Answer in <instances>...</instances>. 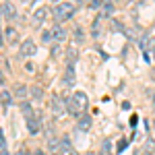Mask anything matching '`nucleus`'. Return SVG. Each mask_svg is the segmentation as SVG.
I'll list each match as a JSON object with an SVG mask.
<instances>
[{"instance_id": "obj_1", "label": "nucleus", "mask_w": 155, "mask_h": 155, "mask_svg": "<svg viewBox=\"0 0 155 155\" xmlns=\"http://www.w3.org/2000/svg\"><path fill=\"white\" fill-rule=\"evenodd\" d=\"M87 103H89V101H87V95L83 91H77V93L71 95L68 101H66V108H68L71 114H75L79 118V116H83V112L87 110Z\"/></svg>"}, {"instance_id": "obj_2", "label": "nucleus", "mask_w": 155, "mask_h": 155, "mask_svg": "<svg viewBox=\"0 0 155 155\" xmlns=\"http://www.w3.org/2000/svg\"><path fill=\"white\" fill-rule=\"evenodd\" d=\"M75 10H77V6H75L73 2H66V0H62V2H58V4L54 6L52 15H54V19L58 21V23H64V21H68V19L75 15Z\"/></svg>"}, {"instance_id": "obj_3", "label": "nucleus", "mask_w": 155, "mask_h": 155, "mask_svg": "<svg viewBox=\"0 0 155 155\" xmlns=\"http://www.w3.org/2000/svg\"><path fill=\"white\" fill-rule=\"evenodd\" d=\"M141 50H143V54H145V60L149 58V52H153L155 50V41H153V37L149 35V33H145L143 37H141Z\"/></svg>"}, {"instance_id": "obj_4", "label": "nucleus", "mask_w": 155, "mask_h": 155, "mask_svg": "<svg viewBox=\"0 0 155 155\" xmlns=\"http://www.w3.org/2000/svg\"><path fill=\"white\" fill-rule=\"evenodd\" d=\"M62 79H64V85H68V87L75 85V81H77V75H75V62H71V60L66 62V71H64V77H62Z\"/></svg>"}, {"instance_id": "obj_5", "label": "nucleus", "mask_w": 155, "mask_h": 155, "mask_svg": "<svg viewBox=\"0 0 155 155\" xmlns=\"http://www.w3.org/2000/svg\"><path fill=\"white\" fill-rule=\"evenodd\" d=\"M64 108H66V99L62 95H54L52 97V112H54V116L64 114Z\"/></svg>"}, {"instance_id": "obj_6", "label": "nucleus", "mask_w": 155, "mask_h": 155, "mask_svg": "<svg viewBox=\"0 0 155 155\" xmlns=\"http://www.w3.org/2000/svg\"><path fill=\"white\" fill-rule=\"evenodd\" d=\"M35 50H37V48H35V43H33L31 39H25L23 43H21V56H25V58H27V56H33Z\"/></svg>"}, {"instance_id": "obj_7", "label": "nucleus", "mask_w": 155, "mask_h": 155, "mask_svg": "<svg viewBox=\"0 0 155 155\" xmlns=\"http://www.w3.org/2000/svg\"><path fill=\"white\" fill-rule=\"evenodd\" d=\"M39 128H41V120H39L37 116L27 118V130H29V135H37Z\"/></svg>"}, {"instance_id": "obj_8", "label": "nucleus", "mask_w": 155, "mask_h": 155, "mask_svg": "<svg viewBox=\"0 0 155 155\" xmlns=\"http://www.w3.org/2000/svg\"><path fill=\"white\" fill-rule=\"evenodd\" d=\"M50 10L46 8V6H41V8H37L35 13H33V17H31V23L33 25H41V21L46 19V15H48Z\"/></svg>"}, {"instance_id": "obj_9", "label": "nucleus", "mask_w": 155, "mask_h": 155, "mask_svg": "<svg viewBox=\"0 0 155 155\" xmlns=\"http://www.w3.org/2000/svg\"><path fill=\"white\" fill-rule=\"evenodd\" d=\"M52 37H54L56 41H64V39H66V29H64L62 25H54V27H52Z\"/></svg>"}, {"instance_id": "obj_10", "label": "nucleus", "mask_w": 155, "mask_h": 155, "mask_svg": "<svg viewBox=\"0 0 155 155\" xmlns=\"http://www.w3.org/2000/svg\"><path fill=\"white\" fill-rule=\"evenodd\" d=\"M77 128H79V130H83V132H87V130L91 128V118H89V116H85V114H83V116H79Z\"/></svg>"}, {"instance_id": "obj_11", "label": "nucleus", "mask_w": 155, "mask_h": 155, "mask_svg": "<svg viewBox=\"0 0 155 155\" xmlns=\"http://www.w3.org/2000/svg\"><path fill=\"white\" fill-rule=\"evenodd\" d=\"M101 13L103 15H112L114 13V4H112V0H103V2H101Z\"/></svg>"}, {"instance_id": "obj_12", "label": "nucleus", "mask_w": 155, "mask_h": 155, "mask_svg": "<svg viewBox=\"0 0 155 155\" xmlns=\"http://www.w3.org/2000/svg\"><path fill=\"white\" fill-rule=\"evenodd\" d=\"M0 13H4V17H15V6L10 4V2H6V4H2V8H0Z\"/></svg>"}, {"instance_id": "obj_13", "label": "nucleus", "mask_w": 155, "mask_h": 155, "mask_svg": "<svg viewBox=\"0 0 155 155\" xmlns=\"http://www.w3.org/2000/svg\"><path fill=\"white\" fill-rule=\"evenodd\" d=\"M15 95L17 97H25V95H29V89L25 85H15Z\"/></svg>"}, {"instance_id": "obj_14", "label": "nucleus", "mask_w": 155, "mask_h": 155, "mask_svg": "<svg viewBox=\"0 0 155 155\" xmlns=\"http://www.w3.org/2000/svg\"><path fill=\"white\" fill-rule=\"evenodd\" d=\"M29 93H31V97L33 99H41V95H43V91H41V87H31V89H29Z\"/></svg>"}, {"instance_id": "obj_15", "label": "nucleus", "mask_w": 155, "mask_h": 155, "mask_svg": "<svg viewBox=\"0 0 155 155\" xmlns=\"http://www.w3.org/2000/svg\"><path fill=\"white\" fill-rule=\"evenodd\" d=\"M21 112H23L27 118H31V116H33V110H31V105H29L27 101H23V103H21Z\"/></svg>"}, {"instance_id": "obj_16", "label": "nucleus", "mask_w": 155, "mask_h": 155, "mask_svg": "<svg viewBox=\"0 0 155 155\" xmlns=\"http://www.w3.org/2000/svg\"><path fill=\"white\" fill-rule=\"evenodd\" d=\"M17 37H19L17 31H15L13 27H6V39H8V41H17Z\"/></svg>"}, {"instance_id": "obj_17", "label": "nucleus", "mask_w": 155, "mask_h": 155, "mask_svg": "<svg viewBox=\"0 0 155 155\" xmlns=\"http://www.w3.org/2000/svg\"><path fill=\"white\" fill-rule=\"evenodd\" d=\"M110 27H112L114 31H122V23H120V21H116V19L110 21Z\"/></svg>"}, {"instance_id": "obj_18", "label": "nucleus", "mask_w": 155, "mask_h": 155, "mask_svg": "<svg viewBox=\"0 0 155 155\" xmlns=\"http://www.w3.org/2000/svg\"><path fill=\"white\" fill-rule=\"evenodd\" d=\"M6 151V141H4V135H2V128H0V153Z\"/></svg>"}, {"instance_id": "obj_19", "label": "nucleus", "mask_w": 155, "mask_h": 155, "mask_svg": "<svg viewBox=\"0 0 155 155\" xmlns=\"http://www.w3.org/2000/svg\"><path fill=\"white\" fill-rule=\"evenodd\" d=\"M145 151L151 155V153L155 151V143H153V141H147V145H145Z\"/></svg>"}, {"instance_id": "obj_20", "label": "nucleus", "mask_w": 155, "mask_h": 155, "mask_svg": "<svg viewBox=\"0 0 155 155\" xmlns=\"http://www.w3.org/2000/svg\"><path fill=\"white\" fill-rule=\"evenodd\" d=\"M0 97H2V103L8 108V103H10V95H8V93H0Z\"/></svg>"}, {"instance_id": "obj_21", "label": "nucleus", "mask_w": 155, "mask_h": 155, "mask_svg": "<svg viewBox=\"0 0 155 155\" xmlns=\"http://www.w3.org/2000/svg\"><path fill=\"white\" fill-rule=\"evenodd\" d=\"M41 39H43V43L50 41V39H52V31H43V33H41Z\"/></svg>"}, {"instance_id": "obj_22", "label": "nucleus", "mask_w": 155, "mask_h": 155, "mask_svg": "<svg viewBox=\"0 0 155 155\" xmlns=\"http://www.w3.org/2000/svg\"><path fill=\"white\" fill-rule=\"evenodd\" d=\"M124 147H126V141H120L118 143V151H124Z\"/></svg>"}, {"instance_id": "obj_23", "label": "nucleus", "mask_w": 155, "mask_h": 155, "mask_svg": "<svg viewBox=\"0 0 155 155\" xmlns=\"http://www.w3.org/2000/svg\"><path fill=\"white\" fill-rule=\"evenodd\" d=\"M31 155H43V151H41V149H37V151H33Z\"/></svg>"}, {"instance_id": "obj_24", "label": "nucleus", "mask_w": 155, "mask_h": 155, "mask_svg": "<svg viewBox=\"0 0 155 155\" xmlns=\"http://www.w3.org/2000/svg\"><path fill=\"white\" fill-rule=\"evenodd\" d=\"M0 46H2V29H0Z\"/></svg>"}, {"instance_id": "obj_25", "label": "nucleus", "mask_w": 155, "mask_h": 155, "mask_svg": "<svg viewBox=\"0 0 155 155\" xmlns=\"http://www.w3.org/2000/svg\"><path fill=\"white\" fill-rule=\"evenodd\" d=\"M4 83V79H2V73H0V85H2Z\"/></svg>"}, {"instance_id": "obj_26", "label": "nucleus", "mask_w": 155, "mask_h": 155, "mask_svg": "<svg viewBox=\"0 0 155 155\" xmlns=\"http://www.w3.org/2000/svg\"><path fill=\"white\" fill-rule=\"evenodd\" d=\"M17 155H23V151H19V153H17Z\"/></svg>"}, {"instance_id": "obj_27", "label": "nucleus", "mask_w": 155, "mask_h": 155, "mask_svg": "<svg viewBox=\"0 0 155 155\" xmlns=\"http://www.w3.org/2000/svg\"><path fill=\"white\" fill-rule=\"evenodd\" d=\"M153 103H155V93H153Z\"/></svg>"}, {"instance_id": "obj_28", "label": "nucleus", "mask_w": 155, "mask_h": 155, "mask_svg": "<svg viewBox=\"0 0 155 155\" xmlns=\"http://www.w3.org/2000/svg\"><path fill=\"white\" fill-rule=\"evenodd\" d=\"M153 56H155V50H153Z\"/></svg>"}, {"instance_id": "obj_29", "label": "nucleus", "mask_w": 155, "mask_h": 155, "mask_svg": "<svg viewBox=\"0 0 155 155\" xmlns=\"http://www.w3.org/2000/svg\"><path fill=\"white\" fill-rule=\"evenodd\" d=\"M153 77H155V73H153Z\"/></svg>"}]
</instances>
